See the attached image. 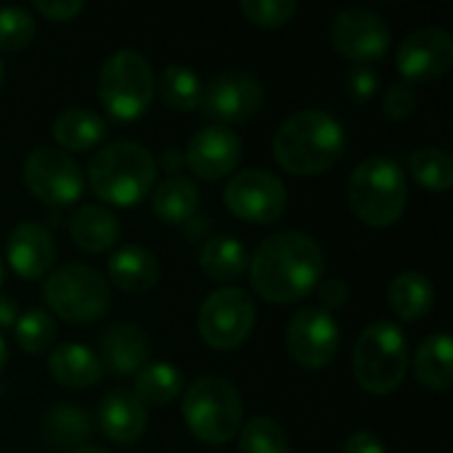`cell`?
Masks as SVG:
<instances>
[{
	"mask_svg": "<svg viewBox=\"0 0 453 453\" xmlns=\"http://www.w3.org/2000/svg\"><path fill=\"white\" fill-rule=\"evenodd\" d=\"M252 289L273 305H289L308 297L324 279L326 255L316 239L300 231H281L263 239L250 257Z\"/></svg>",
	"mask_w": 453,
	"mask_h": 453,
	"instance_id": "obj_1",
	"label": "cell"
},
{
	"mask_svg": "<svg viewBox=\"0 0 453 453\" xmlns=\"http://www.w3.org/2000/svg\"><path fill=\"white\" fill-rule=\"evenodd\" d=\"M348 149L345 127L321 109H303L287 117L273 135L276 162L297 178H316L332 170Z\"/></svg>",
	"mask_w": 453,
	"mask_h": 453,
	"instance_id": "obj_2",
	"label": "cell"
},
{
	"mask_svg": "<svg viewBox=\"0 0 453 453\" xmlns=\"http://www.w3.org/2000/svg\"><path fill=\"white\" fill-rule=\"evenodd\" d=\"M88 183L101 202L133 207L154 191L157 159L143 143L111 141L93 154L88 165Z\"/></svg>",
	"mask_w": 453,
	"mask_h": 453,
	"instance_id": "obj_3",
	"label": "cell"
},
{
	"mask_svg": "<svg viewBox=\"0 0 453 453\" xmlns=\"http://www.w3.org/2000/svg\"><path fill=\"white\" fill-rule=\"evenodd\" d=\"M348 204L369 228H390L409 204L403 167L390 157H369L356 165L348 180Z\"/></svg>",
	"mask_w": 453,
	"mask_h": 453,
	"instance_id": "obj_4",
	"label": "cell"
},
{
	"mask_svg": "<svg viewBox=\"0 0 453 453\" xmlns=\"http://www.w3.org/2000/svg\"><path fill=\"white\" fill-rule=\"evenodd\" d=\"M353 374L361 390L372 395L395 393L409 374L406 334L390 321L369 324L353 348Z\"/></svg>",
	"mask_w": 453,
	"mask_h": 453,
	"instance_id": "obj_5",
	"label": "cell"
},
{
	"mask_svg": "<svg viewBox=\"0 0 453 453\" xmlns=\"http://www.w3.org/2000/svg\"><path fill=\"white\" fill-rule=\"evenodd\" d=\"M157 93V77L149 58L133 48L111 53L98 72V98L117 122L141 119Z\"/></svg>",
	"mask_w": 453,
	"mask_h": 453,
	"instance_id": "obj_6",
	"label": "cell"
},
{
	"mask_svg": "<svg viewBox=\"0 0 453 453\" xmlns=\"http://www.w3.org/2000/svg\"><path fill=\"white\" fill-rule=\"evenodd\" d=\"M183 419L196 441L223 446L242 430V395L223 377H199L183 393Z\"/></svg>",
	"mask_w": 453,
	"mask_h": 453,
	"instance_id": "obj_7",
	"label": "cell"
},
{
	"mask_svg": "<svg viewBox=\"0 0 453 453\" xmlns=\"http://www.w3.org/2000/svg\"><path fill=\"white\" fill-rule=\"evenodd\" d=\"M42 300L61 321L85 326L106 316L111 305V287L96 268L66 263L45 276Z\"/></svg>",
	"mask_w": 453,
	"mask_h": 453,
	"instance_id": "obj_8",
	"label": "cell"
},
{
	"mask_svg": "<svg viewBox=\"0 0 453 453\" xmlns=\"http://www.w3.org/2000/svg\"><path fill=\"white\" fill-rule=\"evenodd\" d=\"M255 300L239 287H220L204 297L196 319L202 340L215 350H236L255 329Z\"/></svg>",
	"mask_w": 453,
	"mask_h": 453,
	"instance_id": "obj_9",
	"label": "cell"
},
{
	"mask_svg": "<svg viewBox=\"0 0 453 453\" xmlns=\"http://www.w3.org/2000/svg\"><path fill=\"white\" fill-rule=\"evenodd\" d=\"M21 178L27 191L48 207H66L82 196L85 178L80 165L61 149L40 146L27 154Z\"/></svg>",
	"mask_w": 453,
	"mask_h": 453,
	"instance_id": "obj_10",
	"label": "cell"
},
{
	"mask_svg": "<svg viewBox=\"0 0 453 453\" xmlns=\"http://www.w3.org/2000/svg\"><path fill=\"white\" fill-rule=\"evenodd\" d=\"M223 199L234 218L255 226H268L281 220L287 210V186L268 170L247 167L226 183Z\"/></svg>",
	"mask_w": 453,
	"mask_h": 453,
	"instance_id": "obj_11",
	"label": "cell"
},
{
	"mask_svg": "<svg viewBox=\"0 0 453 453\" xmlns=\"http://www.w3.org/2000/svg\"><path fill=\"white\" fill-rule=\"evenodd\" d=\"M263 104H265L263 82L244 69H228L215 74L204 85L199 109L218 125L228 127L252 119L263 109Z\"/></svg>",
	"mask_w": 453,
	"mask_h": 453,
	"instance_id": "obj_12",
	"label": "cell"
},
{
	"mask_svg": "<svg viewBox=\"0 0 453 453\" xmlns=\"http://www.w3.org/2000/svg\"><path fill=\"white\" fill-rule=\"evenodd\" d=\"M342 345L340 326L324 308H303L287 326V350L303 369H326Z\"/></svg>",
	"mask_w": 453,
	"mask_h": 453,
	"instance_id": "obj_13",
	"label": "cell"
},
{
	"mask_svg": "<svg viewBox=\"0 0 453 453\" xmlns=\"http://www.w3.org/2000/svg\"><path fill=\"white\" fill-rule=\"evenodd\" d=\"M332 42L340 56L356 64H374L390 50L393 32L377 11L353 5V8H342L334 16Z\"/></svg>",
	"mask_w": 453,
	"mask_h": 453,
	"instance_id": "obj_14",
	"label": "cell"
},
{
	"mask_svg": "<svg viewBox=\"0 0 453 453\" xmlns=\"http://www.w3.org/2000/svg\"><path fill=\"white\" fill-rule=\"evenodd\" d=\"M398 72L406 85H427L446 77L453 66V40L446 29L425 27L411 32L395 56Z\"/></svg>",
	"mask_w": 453,
	"mask_h": 453,
	"instance_id": "obj_15",
	"label": "cell"
},
{
	"mask_svg": "<svg viewBox=\"0 0 453 453\" xmlns=\"http://www.w3.org/2000/svg\"><path fill=\"white\" fill-rule=\"evenodd\" d=\"M242 151L244 143L236 130L223 125H210L191 135L183 151V165L202 180H220L236 170Z\"/></svg>",
	"mask_w": 453,
	"mask_h": 453,
	"instance_id": "obj_16",
	"label": "cell"
},
{
	"mask_svg": "<svg viewBox=\"0 0 453 453\" xmlns=\"http://www.w3.org/2000/svg\"><path fill=\"white\" fill-rule=\"evenodd\" d=\"M5 255L13 273L24 281H35L50 273L56 260V244L45 226L40 223H19L5 239Z\"/></svg>",
	"mask_w": 453,
	"mask_h": 453,
	"instance_id": "obj_17",
	"label": "cell"
},
{
	"mask_svg": "<svg viewBox=\"0 0 453 453\" xmlns=\"http://www.w3.org/2000/svg\"><path fill=\"white\" fill-rule=\"evenodd\" d=\"M98 427L117 446H133L149 425L146 406L135 398L133 390H111L98 403Z\"/></svg>",
	"mask_w": 453,
	"mask_h": 453,
	"instance_id": "obj_18",
	"label": "cell"
},
{
	"mask_svg": "<svg viewBox=\"0 0 453 453\" xmlns=\"http://www.w3.org/2000/svg\"><path fill=\"white\" fill-rule=\"evenodd\" d=\"M101 364L104 369L130 377L149 364V340L135 324H114L101 337Z\"/></svg>",
	"mask_w": 453,
	"mask_h": 453,
	"instance_id": "obj_19",
	"label": "cell"
},
{
	"mask_svg": "<svg viewBox=\"0 0 453 453\" xmlns=\"http://www.w3.org/2000/svg\"><path fill=\"white\" fill-rule=\"evenodd\" d=\"M106 273H109V281L117 289H122L127 295H143V292H151L159 284L162 271H159V263H157L151 250L130 244V247L117 250L109 257Z\"/></svg>",
	"mask_w": 453,
	"mask_h": 453,
	"instance_id": "obj_20",
	"label": "cell"
},
{
	"mask_svg": "<svg viewBox=\"0 0 453 453\" xmlns=\"http://www.w3.org/2000/svg\"><path fill=\"white\" fill-rule=\"evenodd\" d=\"M48 374L61 388L82 390V388H93L104 380V364L90 348H85L80 342H64L50 353Z\"/></svg>",
	"mask_w": 453,
	"mask_h": 453,
	"instance_id": "obj_21",
	"label": "cell"
},
{
	"mask_svg": "<svg viewBox=\"0 0 453 453\" xmlns=\"http://www.w3.org/2000/svg\"><path fill=\"white\" fill-rule=\"evenodd\" d=\"M109 135V122L90 109L72 106L61 111L53 122V138L61 146V151H90L98 149Z\"/></svg>",
	"mask_w": 453,
	"mask_h": 453,
	"instance_id": "obj_22",
	"label": "cell"
},
{
	"mask_svg": "<svg viewBox=\"0 0 453 453\" xmlns=\"http://www.w3.org/2000/svg\"><path fill=\"white\" fill-rule=\"evenodd\" d=\"M93 433L90 417L72 403H56L42 417V443L56 453H72L82 449Z\"/></svg>",
	"mask_w": 453,
	"mask_h": 453,
	"instance_id": "obj_23",
	"label": "cell"
},
{
	"mask_svg": "<svg viewBox=\"0 0 453 453\" xmlns=\"http://www.w3.org/2000/svg\"><path fill=\"white\" fill-rule=\"evenodd\" d=\"M69 239L82 252H109L119 239V220L101 204H85L69 220Z\"/></svg>",
	"mask_w": 453,
	"mask_h": 453,
	"instance_id": "obj_24",
	"label": "cell"
},
{
	"mask_svg": "<svg viewBox=\"0 0 453 453\" xmlns=\"http://www.w3.org/2000/svg\"><path fill=\"white\" fill-rule=\"evenodd\" d=\"M388 303L403 321H422L435 308V284L422 271H401L388 287Z\"/></svg>",
	"mask_w": 453,
	"mask_h": 453,
	"instance_id": "obj_25",
	"label": "cell"
},
{
	"mask_svg": "<svg viewBox=\"0 0 453 453\" xmlns=\"http://www.w3.org/2000/svg\"><path fill=\"white\" fill-rule=\"evenodd\" d=\"M199 268L207 279L228 284L247 273L250 268V252L247 247L234 236H210L199 250Z\"/></svg>",
	"mask_w": 453,
	"mask_h": 453,
	"instance_id": "obj_26",
	"label": "cell"
},
{
	"mask_svg": "<svg viewBox=\"0 0 453 453\" xmlns=\"http://www.w3.org/2000/svg\"><path fill=\"white\" fill-rule=\"evenodd\" d=\"M414 374H417V382L427 390H435V393L451 390L453 345L446 332H438L422 340L414 356Z\"/></svg>",
	"mask_w": 453,
	"mask_h": 453,
	"instance_id": "obj_27",
	"label": "cell"
},
{
	"mask_svg": "<svg viewBox=\"0 0 453 453\" xmlns=\"http://www.w3.org/2000/svg\"><path fill=\"white\" fill-rule=\"evenodd\" d=\"M151 194L154 215L165 223H186L199 210V188L186 175H170Z\"/></svg>",
	"mask_w": 453,
	"mask_h": 453,
	"instance_id": "obj_28",
	"label": "cell"
},
{
	"mask_svg": "<svg viewBox=\"0 0 453 453\" xmlns=\"http://www.w3.org/2000/svg\"><path fill=\"white\" fill-rule=\"evenodd\" d=\"M183 390V374L167 361H151L135 374V398L143 406H167Z\"/></svg>",
	"mask_w": 453,
	"mask_h": 453,
	"instance_id": "obj_29",
	"label": "cell"
},
{
	"mask_svg": "<svg viewBox=\"0 0 453 453\" xmlns=\"http://www.w3.org/2000/svg\"><path fill=\"white\" fill-rule=\"evenodd\" d=\"M159 98L178 111H194L202 104V90L204 82L199 80V74L186 66V64H167L159 74L157 82Z\"/></svg>",
	"mask_w": 453,
	"mask_h": 453,
	"instance_id": "obj_30",
	"label": "cell"
},
{
	"mask_svg": "<svg viewBox=\"0 0 453 453\" xmlns=\"http://www.w3.org/2000/svg\"><path fill=\"white\" fill-rule=\"evenodd\" d=\"M409 170L414 180L433 194H446L453 186V157L443 149H417L409 157Z\"/></svg>",
	"mask_w": 453,
	"mask_h": 453,
	"instance_id": "obj_31",
	"label": "cell"
},
{
	"mask_svg": "<svg viewBox=\"0 0 453 453\" xmlns=\"http://www.w3.org/2000/svg\"><path fill=\"white\" fill-rule=\"evenodd\" d=\"M239 453H292V443L276 419L255 417L239 430Z\"/></svg>",
	"mask_w": 453,
	"mask_h": 453,
	"instance_id": "obj_32",
	"label": "cell"
},
{
	"mask_svg": "<svg viewBox=\"0 0 453 453\" xmlns=\"http://www.w3.org/2000/svg\"><path fill=\"white\" fill-rule=\"evenodd\" d=\"M13 334H16V342L24 353L29 356H40L45 353L53 340H56V324L50 319V313L40 311V308H32L27 313H21L13 324Z\"/></svg>",
	"mask_w": 453,
	"mask_h": 453,
	"instance_id": "obj_33",
	"label": "cell"
},
{
	"mask_svg": "<svg viewBox=\"0 0 453 453\" xmlns=\"http://www.w3.org/2000/svg\"><path fill=\"white\" fill-rule=\"evenodd\" d=\"M35 40V19L27 8H0V50H24Z\"/></svg>",
	"mask_w": 453,
	"mask_h": 453,
	"instance_id": "obj_34",
	"label": "cell"
},
{
	"mask_svg": "<svg viewBox=\"0 0 453 453\" xmlns=\"http://www.w3.org/2000/svg\"><path fill=\"white\" fill-rule=\"evenodd\" d=\"M239 11L263 29H281L297 16L295 0H242Z\"/></svg>",
	"mask_w": 453,
	"mask_h": 453,
	"instance_id": "obj_35",
	"label": "cell"
},
{
	"mask_svg": "<svg viewBox=\"0 0 453 453\" xmlns=\"http://www.w3.org/2000/svg\"><path fill=\"white\" fill-rule=\"evenodd\" d=\"M380 90V72L374 64H353L345 74V93L356 104H366L377 96Z\"/></svg>",
	"mask_w": 453,
	"mask_h": 453,
	"instance_id": "obj_36",
	"label": "cell"
},
{
	"mask_svg": "<svg viewBox=\"0 0 453 453\" xmlns=\"http://www.w3.org/2000/svg\"><path fill=\"white\" fill-rule=\"evenodd\" d=\"M382 111L388 119H409L414 111H417V90L406 82H395L388 88L385 93V101H382Z\"/></svg>",
	"mask_w": 453,
	"mask_h": 453,
	"instance_id": "obj_37",
	"label": "cell"
},
{
	"mask_svg": "<svg viewBox=\"0 0 453 453\" xmlns=\"http://www.w3.org/2000/svg\"><path fill=\"white\" fill-rule=\"evenodd\" d=\"M35 11L50 21L64 24V21L77 19L85 11V3L82 0H35Z\"/></svg>",
	"mask_w": 453,
	"mask_h": 453,
	"instance_id": "obj_38",
	"label": "cell"
},
{
	"mask_svg": "<svg viewBox=\"0 0 453 453\" xmlns=\"http://www.w3.org/2000/svg\"><path fill=\"white\" fill-rule=\"evenodd\" d=\"M319 300L326 313L340 311L350 300V284L345 279H326L324 284H319Z\"/></svg>",
	"mask_w": 453,
	"mask_h": 453,
	"instance_id": "obj_39",
	"label": "cell"
},
{
	"mask_svg": "<svg viewBox=\"0 0 453 453\" xmlns=\"http://www.w3.org/2000/svg\"><path fill=\"white\" fill-rule=\"evenodd\" d=\"M342 453H388V449H385V443H382L374 433L361 430V433H353V435L345 441Z\"/></svg>",
	"mask_w": 453,
	"mask_h": 453,
	"instance_id": "obj_40",
	"label": "cell"
},
{
	"mask_svg": "<svg viewBox=\"0 0 453 453\" xmlns=\"http://www.w3.org/2000/svg\"><path fill=\"white\" fill-rule=\"evenodd\" d=\"M19 319V308L11 297L0 295V329H11Z\"/></svg>",
	"mask_w": 453,
	"mask_h": 453,
	"instance_id": "obj_41",
	"label": "cell"
},
{
	"mask_svg": "<svg viewBox=\"0 0 453 453\" xmlns=\"http://www.w3.org/2000/svg\"><path fill=\"white\" fill-rule=\"evenodd\" d=\"M180 165H183V154L178 151V149H167L165 154H162V167L167 170V173H178L180 170Z\"/></svg>",
	"mask_w": 453,
	"mask_h": 453,
	"instance_id": "obj_42",
	"label": "cell"
},
{
	"mask_svg": "<svg viewBox=\"0 0 453 453\" xmlns=\"http://www.w3.org/2000/svg\"><path fill=\"white\" fill-rule=\"evenodd\" d=\"M5 364H8V345H5V340L0 337V372L5 369Z\"/></svg>",
	"mask_w": 453,
	"mask_h": 453,
	"instance_id": "obj_43",
	"label": "cell"
},
{
	"mask_svg": "<svg viewBox=\"0 0 453 453\" xmlns=\"http://www.w3.org/2000/svg\"><path fill=\"white\" fill-rule=\"evenodd\" d=\"M72 453H109V451H104V449H98V446H82V449H77V451H72Z\"/></svg>",
	"mask_w": 453,
	"mask_h": 453,
	"instance_id": "obj_44",
	"label": "cell"
},
{
	"mask_svg": "<svg viewBox=\"0 0 453 453\" xmlns=\"http://www.w3.org/2000/svg\"><path fill=\"white\" fill-rule=\"evenodd\" d=\"M3 284H5V263L0 260V289H3Z\"/></svg>",
	"mask_w": 453,
	"mask_h": 453,
	"instance_id": "obj_45",
	"label": "cell"
},
{
	"mask_svg": "<svg viewBox=\"0 0 453 453\" xmlns=\"http://www.w3.org/2000/svg\"><path fill=\"white\" fill-rule=\"evenodd\" d=\"M3 80H5V72H3V61H0V90H3Z\"/></svg>",
	"mask_w": 453,
	"mask_h": 453,
	"instance_id": "obj_46",
	"label": "cell"
}]
</instances>
